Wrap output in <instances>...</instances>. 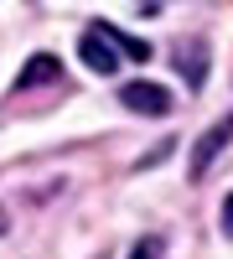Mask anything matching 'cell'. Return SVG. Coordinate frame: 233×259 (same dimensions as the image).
<instances>
[{
	"mask_svg": "<svg viewBox=\"0 0 233 259\" xmlns=\"http://www.w3.org/2000/svg\"><path fill=\"white\" fill-rule=\"evenodd\" d=\"M223 233H228V239H233V192H228V197H223Z\"/></svg>",
	"mask_w": 233,
	"mask_h": 259,
	"instance_id": "7",
	"label": "cell"
},
{
	"mask_svg": "<svg viewBox=\"0 0 233 259\" xmlns=\"http://www.w3.org/2000/svg\"><path fill=\"white\" fill-rule=\"evenodd\" d=\"M78 57L88 62L94 73H114V68H119V52H114V47H109V41H104L99 31H88V36L78 41Z\"/></svg>",
	"mask_w": 233,
	"mask_h": 259,
	"instance_id": "4",
	"label": "cell"
},
{
	"mask_svg": "<svg viewBox=\"0 0 233 259\" xmlns=\"http://www.w3.org/2000/svg\"><path fill=\"white\" fill-rule=\"evenodd\" d=\"M0 233H6V212H0Z\"/></svg>",
	"mask_w": 233,
	"mask_h": 259,
	"instance_id": "8",
	"label": "cell"
},
{
	"mask_svg": "<svg viewBox=\"0 0 233 259\" xmlns=\"http://www.w3.org/2000/svg\"><path fill=\"white\" fill-rule=\"evenodd\" d=\"M57 78H62V62H57L52 52H36V57H26V68H21L16 89H36V83H57Z\"/></svg>",
	"mask_w": 233,
	"mask_h": 259,
	"instance_id": "5",
	"label": "cell"
},
{
	"mask_svg": "<svg viewBox=\"0 0 233 259\" xmlns=\"http://www.w3.org/2000/svg\"><path fill=\"white\" fill-rule=\"evenodd\" d=\"M171 57H176V73H181L187 83H192V89H202V83H207V68H213V52H207V41H197V36H181Z\"/></svg>",
	"mask_w": 233,
	"mask_h": 259,
	"instance_id": "3",
	"label": "cell"
},
{
	"mask_svg": "<svg viewBox=\"0 0 233 259\" xmlns=\"http://www.w3.org/2000/svg\"><path fill=\"white\" fill-rule=\"evenodd\" d=\"M130 259H161V239H140L130 249Z\"/></svg>",
	"mask_w": 233,
	"mask_h": 259,
	"instance_id": "6",
	"label": "cell"
},
{
	"mask_svg": "<svg viewBox=\"0 0 233 259\" xmlns=\"http://www.w3.org/2000/svg\"><path fill=\"white\" fill-rule=\"evenodd\" d=\"M119 104H124V109H135V114H151V119L171 114V94H166L161 83H151V78H130V83H119Z\"/></svg>",
	"mask_w": 233,
	"mask_h": 259,
	"instance_id": "1",
	"label": "cell"
},
{
	"mask_svg": "<svg viewBox=\"0 0 233 259\" xmlns=\"http://www.w3.org/2000/svg\"><path fill=\"white\" fill-rule=\"evenodd\" d=\"M233 140V114H223V119H213L197 135V145H192V182L197 177H207V171H213V161L223 156V145Z\"/></svg>",
	"mask_w": 233,
	"mask_h": 259,
	"instance_id": "2",
	"label": "cell"
}]
</instances>
